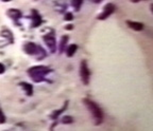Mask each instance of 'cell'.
Listing matches in <instances>:
<instances>
[{"instance_id": "4fadbf2b", "label": "cell", "mask_w": 153, "mask_h": 131, "mask_svg": "<svg viewBox=\"0 0 153 131\" xmlns=\"http://www.w3.org/2000/svg\"><path fill=\"white\" fill-rule=\"evenodd\" d=\"M62 121L64 123V124H68V123H72V117H70V116H65V117H63V119H62Z\"/></svg>"}, {"instance_id": "52a82bcc", "label": "cell", "mask_w": 153, "mask_h": 131, "mask_svg": "<svg viewBox=\"0 0 153 131\" xmlns=\"http://www.w3.org/2000/svg\"><path fill=\"white\" fill-rule=\"evenodd\" d=\"M127 23L129 24V26L132 30L135 31H141L143 29V24L140 22H133V21H127Z\"/></svg>"}, {"instance_id": "e0dca14e", "label": "cell", "mask_w": 153, "mask_h": 131, "mask_svg": "<svg viewBox=\"0 0 153 131\" xmlns=\"http://www.w3.org/2000/svg\"><path fill=\"white\" fill-rule=\"evenodd\" d=\"M133 2H138V1H140V0H132Z\"/></svg>"}, {"instance_id": "8992f818", "label": "cell", "mask_w": 153, "mask_h": 131, "mask_svg": "<svg viewBox=\"0 0 153 131\" xmlns=\"http://www.w3.org/2000/svg\"><path fill=\"white\" fill-rule=\"evenodd\" d=\"M44 40H45L46 45L49 47V49H50L52 52H54V50H55V38H54V36L51 35V34H49V35H45V36H44Z\"/></svg>"}, {"instance_id": "ac0fdd59", "label": "cell", "mask_w": 153, "mask_h": 131, "mask_svg": "<svg viewBox=\"0 0 153 131\" xmlns=\"http://www.w3.org/2000/svg\"><path fill=\"white\" fill-rule=\"evenodd\" d=\"M3 1H9V0H3Z\"/></svg>"}, {"instance_id": "9a60e30c", "label": "cell", "mask_w": 153, "mask_h": 131, "mask_svg": "<svg viewBox=\"0 0 153 131\" xmlns=\"http://www.w3.org/2000/svg\"><path fill=\"white\" fill-rule=\"evenodd\" d=\"M4 66H3L2 64H0V74H2L3 72H4Z\"/></svg>"}, {"instance_id": "2e32d148", "label": "cell", "mask_w": 153, "mask_h": 131, "mask_svg": "<svg viewBox=\"0 0 153 131\" xmlns=\"http://www.w3.org/2000/svg\"><path fill=\"white\" fill-rule=\"evenodd\" d=\"M91 1H94L95 3H100L101 1H102V0H91Z\"/></svg>"}, {"instance_id": "9c48e42d", "label": "cell", "mask_w": 153, "mask_h": 131, "mask_svg": "<svg viewBox=\"0 0 153 131\" xmlns=\"http://www.w3.org/2000/svg\"><path fill=\"white\" fill-rule=\"evenodd\" d=\"M76 49H78V45H70L69 47H68V49H67V56H69V57L74 56Z\"/></svg>"}, {"instance_id": "5b68a950", "label": "cell", "mask_w": 153, "mask_h": 131, "mask_svg": "<svg viewBox=\"0 0 153 131\" xmlns=\"http://www.w3.org/2000/svg\"><path fill=\"white\" fill-rule=\"evenodd\" d=\"M25 50L28 54L30 55H36L38 52H43V49L37 47L35 43H32V42H28L26 45H25Z\"/></svg>"}, {"instance_id": "5bb4252c", "label": "cell", "mask_w": 153, "mask_h": 131, "mask_svg": "<svg viewBox=\"0 0 153 131\" xmlns=\"http://www.w3.org/2000/svg\"><path fill=\"white\" fill-rule=\"evenodd\" d=\"M65 20H67V21H70V20H72V15L70 14V13L66 14V16H65Z\"/></svg>"}, {"instance_id": "8fae6325", "label": "cell", "mask_w": 153, "mask_h": 131, "mask_svg": "<svg viewBox=\"0 0 153 131\" xmlns=\"http://www.w3.org/2000/svg\"><path fill=\"white\" fill-rule=\"evenodd\" d=\"M67 41H68V37H67V36H63L62 39H61V42H60V52H62V51L64 50L65 45H66Z\"/></svg>"}, {"instance_id": "ba28073f", "label": "cell", "mask_w": 153, "mask_h": 131, "mask_svg": "<svg viewBox=\"0 0 153 131\" xmlns=\"http://www.w3.org/2000/svg\"><path fill=\"white\" fill-rule=\"evenodd\" d=\"M20 86H22L25 91H27V94L29 96L32 95V93H33V87L30 85V83H20Z\"/></svg>"}, {"instance_id": "6da1fadb", "label": "cell", "mask_w": 153, "mask_h": 131, "mask_svg": "<svg viewBox=\"0 0 153 131\" xmlns=\"http://www.w3.org/2000/svg\"><path fill=\"white\" fill-rule=\"evenodd\" d=\"M50 72V70L48 69L47 67H43V66H37V67H34L31 68V69L29 70L28 73L29 75L32 77L34 81L36 83H39V81H44L45 76L47 75L48 73Z\"/></svg>"}, {"instance_id": "7c38bea8", "label": "cell", "mask_w": 153, "mask_h": 131, "mask_svg": "<svg viewBox=\"0 0 153 131\" xmlns=\"http://www.w3.org/2000/svg\"><path fill=\"white\" fill-rule=\"evenodd\" d=\"M82 2H83V0H71L72 7H74L76 11H78L80 9V7H81Z\"/></svg>"}, {"instance_id": "30bf717a", "label": "cell", "mask_w": 153, "mask_h": 131, "mask_svg": "<svg viewBox=\"0 0 153 131\" xmlns=\"http://www.w3.org/2000/svg\"><path fill=\"white\" fill-rule=\"evenodd\" d=\"M7 14L12 17L13 19H17V18H19V17L22 16V13L19 12L18 10H10Z\"/></svg>"}, {"instance_id": "277c9868", "label": "cell", "mask_w": 153, "mask_h": 131, "mask_svg": "<svg viewBox=\"0 0 153 131\" xmlns=\"http://www.w3.org/2000/svg\"><path fill=\"white\" fill-rule=\"evenodd\" d=\"M115 11V7H114V4L113 3H108V4L105 5L104 7V10L102 11V13H101L100 15H99V17H98V19H100V20H104V19H106L110 15H112L113 14V12Z\"/></svg>"}, {"instance_id": "7a4b0ae2", "label": "cell", "mask_w": 153, "mask_h": 131, "mask_svg": "<svg viewBox=\"0 0 153 131\" xmlns=\"http://www.w3.org/2000/svg\"><path fill=\"white\" fill-rule=\"evenodd\" d=\"M84 102H85V105L87 106V108L89 109V111L91 112L94 119L97 121L96 124L97 125L100 124L101 121H103V113H102V110L100 109V107H99L96 102H91V100H84Z\"/></svg>"}, {"instance_id": "3957f363", "label": "cell", "mask_w": 153, "mask_h": 131, "mask_svg": "<svg viewBox=\"0 0 153 131\" xmlns=\"http://www.w3.org/2000/svg\"><path fill=\"white\" fill-rule=\"evenodd\" d=\"M80 74H81V78H82V81L83 83L87 85L89 81V70H88V67H87V64H86L85 60L81 62V70H80Z\"/></svg>"}]
</instances>
